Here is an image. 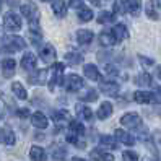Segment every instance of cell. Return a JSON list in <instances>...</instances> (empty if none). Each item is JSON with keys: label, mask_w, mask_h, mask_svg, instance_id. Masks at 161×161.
I'll return each instance as SVG.
<instances>
[{"label": "cell", "mask_w": 161, "mask_h": 161, "mask_svg": "<svg viewBox=\"0 0 161 161\" xmlns=\"http://www.w3.org/2000/svg\"><path fill=\"white\" fill-rule=\"evenodd\" d=\"M21 26H23V21H21V16L20 15H16L13 12H8V13L3 15V28H5L7 31L16 33V31L21 30Z\"/></svg>", "instance_id": "cell-1"}, {"label": "cell", "mask_w": 161, "mask_h": 161, "mask_svg": "<svg viewBox=\"0 0 161 161\" xmlns=\"http://www.w3.org/2000/svg\"><path fill=\"white\" fill-rule=\"evenodd\" d=\"M64 69H65L64 64H60V62H54V64H52V72H51V75H49V88H51V90H54L55 85L62 83Z\"/></svg>", "instance_id": "cell-2"}, {"label": "cell", "mask_w": 161, "mask_h": 161, "mask_svg": "<svg viewBox=\"0 0 161 161\" xmlns=\"http://www.w3.org/2000/svg\"><path fill=\"white\" fill-rule=\"evenodd\" d=\"M120 124L127 127V129H140L142 127V117L138 114H135V112H127V114H124L120 117Z\"/></svg>", "instance_id": "cell-3"}, {"label": "cell", "mask_w": 161, "mask_h": 161, "mask_svg": "<svg viewBox=\"0 0 161 161\" xmlns=\"http://www.w3.org/2000/svg\"><path fill=\"white\" fill-rule=\"evenodd\" d=\"M25 47H26V42L20 36H10L5 39V51L16 52V51H23Z\"/></svg>", "instance_id": "cell-4"}, {"label": "cell", "mask_w": 161, "mask_h": 161, "mask_svg": "<svg viewBox=\"0 0 161 161\" xmlns=\"http://www.w3.org/2000/svg\"><path fill=\"white\" fill-rule=\"evenodd\" d=\"M21 15L26 18L30 23H39V12H37V8L33 5V3H25L21 5Z\"/></svg>", "instance_id": "cell-5"}, {"label": "cell", "mask_w": 161, "mask_h": 161, "mask_svg": "<svg viewBox=\"0 0 161 161\" xmlns=\"http://www.w3.org/2000/svg\"><path fill=\"white\" fill-rule=\"evenodd\" d=\"M64 86H65V90L70 91V93L78 91V90H81V88H83V78H81V77H78V75H75V73H72V75H69V77L65 78Z\"/></svg>", "instance_id": "cell-6"}, {"label": "cell", "mask_w": 161, "mask_h": 161, "mask_svg": "<svg viewBox=\"0 0 161 161\" xmlns=\"http://www.w3.org/2000/svg\"><path fill=\"white\" fill-rule=\"evenodd\" d=\"M39 57L41 60H44L46 64H54L55 57H57V52H55L52 44H44L39 49Z\"/></svg>", "instance_id": "cell-7"}, {"label": "cell", "mask_w": 161, "mask_h": 161, "mask_svg": "<svg viewBox=\"0 0 161 161\" xmlns=\"http://www.w3.org/2000/svg\"><path fill=\"white\" fill-rule=\"evenodd\" d=\"M114 138H116L117 142H120V143L127 145V147H134L135 142H137V140L134 138V135L129 134V132H125V130H122V129H117V130L114 132Z\"/></svg>", "instance_id": "cell-8"}, {"label": "cell", "mask_w": 161, "mask_h": 161, "mask_svg": "<svg viewBox=\"0 0 161 161\" xmlns=\"http://www.w3.org/2000/svg\"><path fill=\"white\" fill-rule=\"evenodd\" d=\"M52 120L55 122V124H69V122L72 120V114L67 111V109H55L52 111Z\"/></svg>", "instance_id": "cell-9"}, {"label": "cell", "mask_w": 161, "mask_h": 161, "mask_svg": "<svg viewBox=\"0 0 161 161\" xmlns=\"http://www.w3.org/2000/svg\"><path fill=\"white\" fill-rule=\"evenodd\" d=\"M36 65H37V60H36V55L33 52H26L21 57V69L23 70L33 72V70H36Z\"/></svg>", "instance_id": "cell-10"}, {"label": "cell", "mask_w": 161, "mask_h": 161, "mask_svg": "<svg viewBox=\"0 0 161 161\" xmlns=\"http://www.w3.org/2000/svg\"><path fill=\"white\" fill-rule=\"evenodd\" d=\"M0 143L8 145V147H12V145L16 143V137H15L12 129H8V127H2V129H0Z\"/></svg>", "instance_id": "cell-11"}, {"label": "cell", "mask_w": 161, "mask_h": 161, "mask_svg": "<svg viewBox=\"0 0 161 161\" xmlns=\"http://www.w3.org/2000/svg\"><path fill=\"white\" fill-rule=\"evenodd\" d=\"M90 158L93 161H114V155L108 153V151H103L101 148H93L90 151Z\"/></svg>", "instance_id": "cell-12"}, {"label": "cell", "mask_w": 161, "mask_h": 161, "mask_svg": "<svg viewBox=\"0 0 161 161\" xmlns=\"http://www.w3.org/2000/svg\"><path fill=\"white\" fill-rule=\"evenodd\" d=\"M83 73H85V77L93 80V81H101L103 80L98 67H96V65H93V64H86V65H85V67H83Z\"/></svg>", "instance_id": "cell-13"}, {"label": "cell", "mask_w": 161, "mask_h": 161, "mask_svg": "<svg viewBox=\"0 0 161 161\" xmlns=\"http://www.w3.org/2000/svg\"><path fill=\"white\" fill-rule=\"evenodd\" d=\"M15 69H16V62L10 57H7L2 60V73L5 78H12L15 75Z\"/></svg>", "instance_id": "cell-14"}, {"label": "cell", "mask_w": 161, "mask_h": 161, "mask_svg": "<svg viewBox=\"0 0 161 161\" xmlns=\"http://www.w3.org/2000/svg\"><path fill=\"white\" fill-rule=\"evenodd\" d=\"M31 124L36 127V129H47V125H49V120H47V117L42 114V112H34V114H31Z\"/></svg>", "instance_id": "cell-15"}, {"label": "cell", "mask_w": 161, "mask_h": 161, "mask_svg": "<svg viewBox=\"0 0 161 161\" xmlns=\"http://www.w3.org/2000/svg\"><path fill=\"white\" fill-rule=\"evenodd\" d=\"M99 90L104 93V94H108V96H114V94H117L119 91V85L116 81H99Z\"/></svg>", "instance_id": "cell-16"}, {"label": "cell", "mask_w": 161, "mask_h": 161, "mask_svg": "<svg viewBox=\"0 0 161 161\" xmlns=\"http://www.w3.org/2000/svg\"><path fill=\"white\" fill-rule=\"evenodd\" d=\"M124 7L127 13L138 16L142 12V0H124Z\"/></svg>", "instance_id": "cell-17"}, {"label": "cell", "mask_w": 161, "mask_h": 161, "mask_svg": "<svg viewBox=\"0 0 161 161\" xmlns=\"http://www.w3.org/2000/svg\"><path fill=\"white\" fill-rule=\"evenodd\" d=\"M49 72H47L46 69H42V70H37L34 75H31L30 77V81L31 83H37V85H46L47 81H49Z\"/></svg>", "instance_id": "cell-18"}, {"label": "cell", "mask_w": 161, "mask_h": 161, "mask_svg": "<svg viewBox=\"0 0 161 161\" xmlns=\"http://www.w3.org/2000/svg\"><path fill=\"white\" fill-rule=\"evenodd\" d=\"M117 41H116V36L112 34V31H103L99 34V44L103 47H112Z\"/></svg>", "instance_id": "cell-19"}, {"label": "cell", "mask_w": 161, "mask_h": 161, "mask_svg": "<svg viewBox=\"0 0 161 161\" xmlns=\"http://www.w3.org/2000/svg\"><path fill=\"white\" fill-rule=\"evenodd\" d=\"M134 99H135V103H140V104H148V103H151V99H153V93L138 90V91L134 93Z\"/></svg>", "instance_id": "cell-20"}, {"label": "cell", "mask_w": 161, "mask_h": 161, "mask_svg": "<svg viewBox=\"0 0 161 161\" xmlns=\"http://www.w3.org/2000/svg\"><path fill=\"white\" fill-rule=\"evenodd\" d=\"M30 158H31L33 161H46V159H47L46 150H44L42 147H37V145L31 147V150H30Z\"/></svg>", "instance_id": "cell-21"}, {"label": "cell", "mask_w": 161, "mask_h": 161, "mask_svg": "<svg viewBox=\"0 0 161 161\" xmlns=\"http://www.w3.org/2000/svg\"><path fill=\"white\" fill-rule=\"evenodd\" d=\"M111 114H112V104H111L109 101L101 103V106H99V109H98V112H96L98 119H99V120H104V119H108Z\"/></svg>", "instance_id": "cell-22"}, {"label": "cell", "mask_w": 161, "mask_h": 161, "mask_svg": "<svg viewBox=\"0 0 161 161\" xmlns=\"http://www.w3.org/2000/svg\"><path fill=\"white\" fill-rule=\"evenodd\" d=\"M112 34L116 36V41L117 42H120V41H124V39H127V37H129L127 28H125V25H122V23H119V25H116L114 28H112Z\"/></svg>", "instance_id": "cell-23"}, {"label": "cell", "mask_w": 161, "mask_h": 161, "mask_svg": "<svg viewBox=\"0 0 161 161\" xmlns=\"http://www.w3.org/2000/svg\"><path fill=\"white\" fill-rule=\"evenodd\" d=\"M93 31H90V30H78L77 31V41H78V44H81V46H86V44H90L91 41H93Z\"/></svg>", "instance_id": "cell-24"}, {"label": "cell", "mask_w": 161, "mask_h": 161, "mask_svg": "<svg viewBox=\"0 0 161 161\" xmlns=\"http://www.w3.org/2000/svg\"><path fill=\"white\" fill-rule=\"evenodd\" d=\"M52 10H54L55 16L64 18L67 15V3L64 0H52Z\"/></svg>", "instance_id": "cell-25"}, {"label": "cell", "mask_w": 161, "mask_h": 161, "mask_svg": "<svg viewBox=\"0 0 161 161\" xmlns=\"http://www.w3.org/2000/svg\"><path fill=\"white\" fill-rule=\"evenodd\" d=\"M75 111H77V116L81 120H91V117H93V111L88 106H85V104H77Z\"/></svg>", "instance_id": "cell-26"}, {"label": "cell", "mask_w": 161, "mask_h": 161, "mask_svg": "<svg viewBox=\"0 0 161 161\" xmlns=\"http://www.w3.org/2000/svg\"><path fill=\"white\" fill-rule=\"evenodd\" d=\"M99 147L108 150H117V140L112 138L111 135H101L99 137Z\"/></svg>", "instance_id": "cell-27"}, {"label": "cell", "mask_w": 161, "mask_h": 161, "mask_svg": "<svg viewBox=\"0 0 161 161\" xmlns=\"http://www.w3.org/2000/svg\"><path fill=\"white\" fill-rule=\"evenodd\" d=\"M12 91H13V94L18 98V99H26L28 98V91L25 90V86L20 83V81H15V83H12Z\"/></svg>", "instance_id": "cell-28"}, {"label": "cell", "mask_w": 161, "mask_h": 161, "mask_svg": "<svg viewBox=\"0 0 161 161\" xmlns=\"http://www.w3.org/2000/svg\"><path fill=\"white\" fill-rule=\"evenodd\" d=\"M77 16H78V20H80L81 23L91 21V20H93V10H91V8H86V7H80Z\"/></svg>", "instance_id": "cell-29"}, {"label": "cell", "mask_w": 161, "mask_h": 161, "mask_svg": "<svg viewBox=\"0 0 161 161\" xmlns=\"http://www.w3.org/2000/svg\"><path fill=\"white\" fill-rule=\"evenodd\" d=\"M69 130L70 132H73V134H77V135H80V137H85V125L81 124V122H78V120H70L69 122Z\"/></svg>", "instance_id": "cell-30"}, {"label": "cell", "mask_w": 161, "mask_h": 161, "mask_svg": "<svg viewBox=\"0 0 161 161\" xmlns=\"http://www.w3.org/2000/svg\"><path fill=\"white\" fill-rule=\"evenodd\" d=\"M116 20V13L114 12H101L99 15H98V23H101V25H108V23H112Z\"/></svg>", "instance_id": "cell-31"}, {"label": "cell", "mask_w": 161, "mask_h": 161, "mask_svg": "<svg viewBox=\"0 0 161 161\" xmlns=\"http://www.w3.org/2000/svg\"><path fill=\"white\" fill-rule=\"evenodd\" d=\"M65 60H67L69 65H80L83 60V55L78 52H69V54H65Z\"/></svg>", "instance_id": "cell-32"}, {"label": "cell", "mask_w": 161, "mask_h": 161, "mask_svg": "<svg viewBox=\"0 0 161 161\" xmlns=\"http://www.w3.org/2000/svg\"><path fill=\"white\" fill-rule=\"evenodd\" d=\"M145 13H147V16L150 18V20H158V18H159V15L156 12V5H155V2H151V0L145 7Z\"/></svg>", "instance_id": "cell-33"}, {"label": "cell", "mask_w": 161, "mask_h": 161, "mask_svg": "<svg viewBox=\"0 0 161 161\" xmlns=\"http://www.w3.org/2000/svg\"><path fill=\"white\" fill-rule=\"evenodd\" d=\"M65 156H67V150H65L64 147L54 145V151H52V158H54V161H64Z\"/></svg>", "instance_id": "cell-34"}, {"label": "cell", "mask_w": 161, "mask_h": 161, "mask_svg": "<svg viewBox=\"0 0 161 161\" xmlns=\"http://www.w3.org/2000/svg\"><path fill=\"white\" fill-rule=\"evenodd\" d=\"M135 81H137L138 86H150V85H151V75L143 72V73H140L138 77L135 78Z\"/></svg>", "instance_id": "cell-35"}, {"label": "cell", "mask_w": 161, "mask_h": 161, "mask_svg": "<svg viewBox=\"0 0 161 161\" xmlns=\"http://www.w3.org/2000/svg\"><path fill=\"white\" fill-rule=\"evenodd\" d=\"M104 72H106L109 77H119V69H117V65L108 64L106 67H104Z\"/></svg>", "instance_id": "cell-36"}, {"label": "cell", "mask_w": 161, "mask_h": 161, "mask_svg": "<svg viewBox=\"0 0 161 161\" xmlns=\"http://www.w3.org/2000/svg\"><path fill=\"white\" fill-rule=\"evenodd\" d=\"M83 101H96L98 99V91L96 90H88L86 93L81 96Z\"/></svg>", "instance_id": "cell-37"}, {"label": "cell", "mask_w": 161, "mask_h": 161, "mask_svg": "<svg viewBox=\"0 0 161 161\" xmlns=\"http://www.w3.org/2000/svg\"><path fill=\"white\" fill-rule=\"evenodd\" d=\"M122 159L124 161H138V155L135 151H122Z\"/></svg>", "instance_id": "cell-38"}, {"label": "cell", "mask_w": 161, "mask_h": 161, "mask_svg": "<svg viewBox=\"0 0 161 161\" xmlns=\"http://www.w3.org/2000/svg\"><path fill=\"white\" fill-rule=\"evenodd\" d=\"M138 59H140V64L142 65H145V67H153V59H150V57H145V55H138Z\"/></svg>", "instance_id": "cell-39"}, {"label": "cell", "mask_w": 161, "mask_h": 161, "mask_svg": "<svg viewBox=\"0 0 161 161\" xmlns=\"http://www.w3.org/2000/svg\"><path fill=\"white\" fill-rule=\"evenodd\" d=\"M151 103H158L161 104V86H158L153 93V99H151Z\"/></svg>", "instance_id": "cell-40"}, {"label": "cell", "mask_w": 161, "mask_h": 161, "mask_svg": "<svg viewBox=\"0 0 161 161\" xmlns=\"http://www.w3.org/2000/svg\"><path fill=\"white\" fill-rule=\"evenodd\" d=\"M16 116L21 117V119L30 117V109H18V111H16Z\"/></svg>", "instance_id": "cell-41"}, {"label": "cell", "mask_w": 161, "mask_h": 161, "mask_svg": "<svg viewBox=\"0 0 161 161\" xmlns=\"http://www.w3.org/2000/svg\"><path fill=\"white\" fill-rule=\"evenodd\" d=\"M70 7L78 10L80 7H83V0H70Z\"/></svg>", "instance_id": "cell-42"}, {"label": "cell", "mask_w": 161, "mask_h": 161, "mask_svg": "<svg viewBox=\"0 0 161 161\" xmlns=\"http://www.w3.org/2000/svg\"><path fill=\"white\" fill-rule=\"evenodd\" d=\"M88 2L93 3L94 7H99V5H101V0H88Z\"/></svg>", "instance_id": "cell-43"}, {"label": "cell", "mask_w": 161, "mask_h": 161, "mask_svg": "<svg viewBox=\"0 0 161 161\" xmlns=\"http://www.w3.org/2000/svg\"><path fill=\"white\" fill-rule=\"evenodd\" d=\"M72 161H86L85 158H80V156H75V158H72Z\"/></svg>", "instance_id": "cell-44"}, {"label": "cell", "mask_w": 161, "mask_h": 161, "mask_svg": "<svg viewBox=\"0 0 161 161\" xmlns=\"http://www.w3.org/2000/svg\"><path fill=\"white\" fill-rule=\"evenodd\" d=\"M155 5L159 8V10H161V0H155Z\"/></svg>", "instance_id": "cell-45"}, {"label": "cell", "mask_w": 161, "mask_h": 161, "mask_svg": "<svg viewBox=\"0 0 161 161\" xmlns=\"http://www.w3.org/2000/svg\"><path fill=\"white\" fill-rule=\"evenodd\" d=\"M156 73H158V78H159V80H161V67H159V69H158V70H156Z\"/></svg>", "instance_id": "cell-46"}, {"label": "cell", "mask_w": 161, "mask_h": 161, "mask_svg": "<svg viewBox=\"0 0 161 161\" xmlns=\"http://www.w3.org/2000/svg\"><path fill=\"white\" fill-rule=\"evenodd\" d=\"M0 36H2V25H0Z\"/></svg>", "instance_id": "cell-47"}, {"label": "cell", "mask_w": 161, "mask_h": 161, "mask_svg": "<svg viewBox=\"0 0 161 161\" xmlns=\"http://www.w3.org/2000/svg\"><path fill=\"white\" fill-rule=\"evenodd\" d=\"M42 2H51V0H42Z\"/></svg>", "instance_id": "cell-48"}, {"label": "cell", "mask_w": 161, "mask_h": 161, "mask_svg": "<svg viewBox=\"0 0 161 161\" xmlns=\"http://www.w3.org/2000/svg\"><path fill=\"white\" fill-rule=\"evenodd\" d=\"M0 8H2V0H0Z\"/></svg>", "instance_id": "cell-49"}]
</instances>
